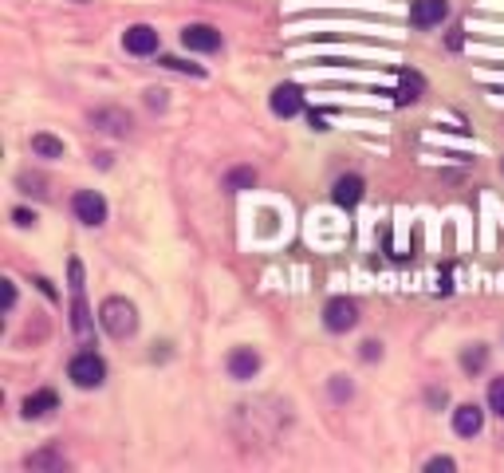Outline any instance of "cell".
I'll return each instance as SVG.
<instances>
[{
	"instance_id": "cell-21",
	"label": "cell",
	"mask_w": 504,
	"mask_h": 473,
	"mask_svg": "<svg viewBox=\"0 0 504 473\" xmlns=\"http://www.w3.org/2000/svg\"><path fill=\"white\" fill-rule=\"evenodd\" d=\"M425 469H430V473H437V469H457V462H453V457H430V462H425Z\"/></svg>"
},
{
	"instance_id": "cell-14",
	"label": "cell",
	"mask_w": 504,
	"mask_h": 473,
	"mask_svg": "<svg viewBox=\"0 0 504 473\" xmlns=\"http://www.w3.org/2000/svg\"><path fill=\"white\" fill-rule=\"evenodd\" d=\"M32 154H40V158H63V142L52 139V134H32Z\"/></svg>"
},
{
	"instance_id": "cell-24",
	"label": "cell",
	"mask_w": 504,
	"mask_h": 473,
	"mask_svg": "<svg viewBox=\"0 0 504 473\" xmlns=\"http://www.w3.org/2000/svg\"><path fill=\"white\" fill-rule=\"evenodd\" d=\"M331 391H335V398H347V394H351V383H343V375H335Z\"/></svg>"
},
{
	"instance_id": "cell-8",
	"label": "cell",
	"mask_w": 504,
	"mask_h": 473,
	"mask_svg": "<svg viewBox=\"0 0 504 473\" xmlns=\"http://www.w3.org/2000/svg\"><path fill=\"white\" fill-rule=\"evenodd\" d=\"M449 16V0H414L410 5V24L414 28H434Z\"/></svg>"
},
{
	"instance_id": "cell-22",
	"label": "cell",
	"mask_w": 504,
	"mask_h": 473,
	"mask_svg": "<svg viewBox=\"0 0 504 473\" xmlns=\"http://www.w3.org/2000/svg\"><path fill=\"white\" fill-rule=\"evenodd\" d=\"M12 221H16L20 229H28V226H36V214H28V209H12Z\"/></svg>"
},
{
	"instance_id": "cell-15",
	"label": "cell",
	"mask_w": 504,
	"mask_h": 473,
	"mask_svg": "<svg viewBox=\"0 0 504 473\" xmlns=\"http://www.w3.org/2000/svg\"><path fill=\"white\" fill-rule=\"evenodd\" d=\"M24 466H28V469H68V462H63L59 454H52V450H40V454H32Z\"/></svg>"
},
{
	"instance_id": "cell-7",
	"label": "cell",
	"mask_w": 504,
	"mask_h": 473,
	"mask_svg": "<svg viewBox=\"0 0 504 473\" xmlns=\"http://www.w3.org/2000/svg\"><path fill=\"white\" fill-rule=\"evenodd\" d=\"M182 44L189 52H217L221 32L213 28V24H189V28H182Z\"/></svg>"
},
{
	"instance_id": "cell-6",
	"label": "cell",
	"mask_w": 504,
	"mask_h": 473,
	"mask_svg": "<svg viewBox=\"0 0 504 473\" xmlns=\"http://www.w3.org/2000/svg\"><path fill=\"white\" fill-rule=\"evenodd\" d=\"M122 47L131 56H154L158 52V32L150 28V24H131V28L122 32Z\"/></svg>"
},
{
	"instance_id": "cell-26",
	"label": "cell",
	"mask_w": 504,
	"mask_h": 473,
	"mask_svg": "<svg viewBox=\"0 0 504 473\" xmlns=\"http://www.w3.org/2000/svg\"><path fill=\"white\" fill-rule=\"evenodd\" d=\"M311 127H315V131H327V119H323V115H315V110H311Z\"/></svg>"
},
{
	"instance_id": "cell-9",
	"label": "cell",
	"mask_w": 504,
	"mask_h": 473,
	"mask_svg": "<svg viewBox=\"0 0 504 473\" xmlns=\"http://www.w3.org/2000/svg\"><path fill=\"white\" fill-rule=\"evenodd\" d=\"M453 430H457L461 438H477V434L485 430V410L477 403H461L453 410Z\"/></svg>"
},
{
	"instance_id": "cell-17",
	"label": "cell",
	"mask_w": 504,
	"mask_h": 473,
	"mask_svg": "<svg viewBox=\"0 0 504 473\" xmlns=\"http://www.w3.org/2000/svg\"><path fill=\"white\" fill-rule=\"evenodd\" d=\"M485 363H488V352H485L481 343H473L469 352L461 355V367H465V371H485Z\"/></svg>"
},
{
	"instance_id": "cell-2",
	"label": "cell",
	"mask_w": 504,
	"mask_h": 473,
	"mask_svg": "<svg viewBox=\"0 0 504 473\" xmlns=\"http://www.w3.org/2000/svg\"><path fill=\"white\" fill-rule=\"evenodd\" d=\"M68 379L79 391H95V387H103V379H107V363L95 352H79L68 363Z\"/></svg>"
},
{
	"instance_id": "cell-25",
	"label": "cell",
	"mask_w": 504,
	"mask_h": 473,
	"mask_svg": "<svg viewBox=\"0 0 504 473\" xmlns=\"http://www.w3.org/2000/svg\"><path fill=\"white\" fill-rule=\"evenodd\" d=\"M378 355H383V347H378L374 340H371V343H362V359H378Z\"/></svg>"
},
{
	"instance_id": "cell-12",
	"label": "cell",
	"mask_w": 504,
	"mask_h": 473,
	"mask_svg": "<svg viewBox=\"0 0 504 473\" xmlns=\"http://www.w3.org/2000/svg\"><path fill=\"white\" fill-rule=\"evenodd\" d=\"M56 406H59L56 391H36V394L24 398V418H47Z\"/></svg>"
},
{
	"instance_id": "cell-20",
	"label": "cell",
	"mask_w": 504,
	"mask_h": 473,
	"mask_svg": "<svg viewBox=\"0 0 504 473\" xmlns=\"http://www.w3.org/2000/svg\"><path fill=\"white\" fill-rule=\"evenodd\" d=\"M162 68H173V71H189V76H205L201 68H194V64H182V59H173V56H162Z\"/></svg>"
},
{
	"instance_id": "cell-10",
	"label": "cell",
	"mask_w": 504,
	"mask_h": 473,
	"mask_svg": "<svg viewBox=\"0 0 504 473\" xmlns=\"http://www.w3.org/2000/svg\"><path fill=\"white\" fill-rule=\"evenodd\" d=\"M362 190H367V185H362L359 173H343V178L335 182V190H331V202L343 205V209H351V205L362 202Z\"/></svg>"
},
{
	"instance_id": "cell-11",
	"label": "cell",
	"mask_w": 504,
	"mask_h": 473,
	"mask_svg": "<svg viewBox=\"0 0 504 473\" xmlns=\"http://www.w3.org/2000/svg\"><path fill=\"white\" fill-rule=\"evenodd\" d=\"M257 371H260V355L252 352V347H233L229 352V375L245 383V379L257 375Z\"/></svg>"
},
{
	"instance_id": "cell-1",
	"label": "cell",
	"mask_w": 504,
	"mask_h": 473,
	"mask_svg": "<svg viewBox=\"0 0 504 473\" xmlns=\"http://www.w3.org/2000/svg\"><path fill=\"white\" fill-rule=\"evenodd\" d=\"M99 323H103V331L110 340H131L138 331V308L131 300H122V296H107L99 304Z\"/></svg>"
},
{
	"instance_id": "cell-3",
	"label": "cell",
	"mask_w": 504,
	"mask_h": 473,
	"mask_svg": "<svg viewBox=\"0 0 504 473\" xmlns=\"http://www.w3.org/2000/svg\"><path fill=\"white\" fill-rule=\"evenodd\" d=\"M323 323H327V331H351L359 323V304L347 300V296H331L323 304Z\"/></svg>"
},
{
	"instance_id": "cell-19",
	"label": "cell",
	"mask_w": 504,
	"mask_h": 473,
	"mask_svg": "<svg viewBox=\"0 0 504 473\" xmlns=\"http://www.w3.org/2000/svg\"><path fill=\"white\" fill-rule=\"evenodd\" d=\"M225 185H229V190H248V185H257V173H252V170H233L229 178H225Z\"/></svg>"
},
{
	"instance_id": "cell-23",
	"label": "cell",
	"mask_w": 504,
	"mask_h": 473,
	"mask_svg": "<svg viewBox=\"0 0 504 473\" xmlns=\"http://www.w3.org/2000/svg\"><path fill=\"white\" fill-rule=\"evenodd\" d=\"M12 308H16V284L5 280V312H12Z\"/></svg>"
},
{
	"instance_id": "cell-16",
	"label": "cell",
	"mask_w": 504,
	"mask_h": 473,
	"mask_svg": "<svg viewBox=\"0 0 504 473\" xmlns=\"http://www.w3.org/2000/svg\"><path fill=\"white\" fill-rule=\"evenodd\" d=\"M418 99H422V76H402L398 103H418Z\"/></svg>"
},
{
	"instance_id": "cell-4",
	"label": "cell",
	"mask_w": 504,
	"mask_h": 473,
	"mask_svg": "<svg viewBox=\"0 0 504 473\" xmlns=\"http://www.w3.org/2000/svg\"><path fill=\"white\" fill-rule=\"evenodd\" d=\"M71 214L83 221V226H103L107 221V202H103V194H95V190H79L71 197Z\"/></svg>"
},
{
	"instance_id": "cell-5",
	"label": "cell",
	"mask_w": 504,
	"mask_h": 473,
	"mask_svg": "<svg viewBox=\"0 0 504 473\" xmlns=\"http://www.w3.org/2000/svg\"><path fill=\"white\" fill-rule=\"evenodd\" d=\"M272 115H280V119H292L304 110V91H299L296 83H280V87H272Z\"/></svg>"
},
{
	"instance_id": "cell-13",
	"label": "cell",
	"mask_w": 504,
	"mask_h": 473,
	"mask_svg": "<svg viewBox=\"0 0 504 473\" xmlns=\"http://www.w3.org/2000/svg\"><path fill=\"white\" fill-rule=\"evenodd\" d=\"M91 122H95V127H103V131H110V134L131 131V115H122V110H95Z\"/></svg>"
},
{
	"instance_id": "cell-18",
	"label": "cell",
	"mask_w": 504,
	"mask_h": 473,
	"mask_svg": "<svg viewBox=\"0 0 504 473\" xmlns=\"http://www.w3.org/2000/svg\"><path fill=\"white\" fill-rule=\"evenodd\" d=\"M488 410H493L497 418H504V379L488 383Z\"/></svg>"
}]
</instances>
